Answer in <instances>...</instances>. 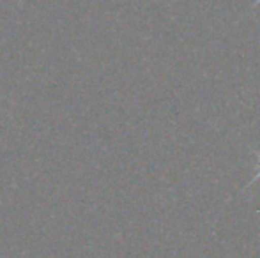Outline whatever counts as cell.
Returning a JSON list of instances; mask_svg holds the SVG:
<instances>
[{"label":"cell","mask_w":260,"mask_h":258,"mask_svg":"<svg viewBox=\"0 0 260 258\" xmlns=\"http://www.w3.org/2000/svg\"><path fill=\"white\" fill-rule=\"evenodd\" d=\"M257 4H260V0H257Z\"/></svg>","instance_id":"cell-1"}]
</instances>
